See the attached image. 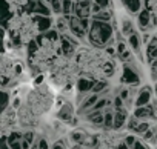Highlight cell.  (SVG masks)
<instances>
[{
	"mask_svg": "<svg viewBox=\"0 0 157 149\" xmlns=\"http://www.w3.org/2000/svg\"><path fill=\"white\" fill-rule=\"evenodd\" d=\"M62 3L63 0H49V6L54 14H62Z\"/></svg>",
	"mask_w": 157,
	"mask_h": 149,
	"instance_id": "cell-18",
	"label": "cell"
},
{
	"mask_svg": "<svg viewBox=\"0 0 157 149\" xmlns=\"http://www.w3.org/2000/svg\"><path fill=\"white\" fill-rule=\"evenodd\" d=\"M140 123V118H137L136 115H131L129 118H128V123H126V128L129 129V131H134L136 128H137V125Z\"/></svg>",
	"mask_w": 157,
	"mask_h": 149,
	"instance_id": "cell-20",
	"label": "cell"
},
{
	"mask_svg": "<svg viewBox=\"0 0 157 149\" xmlns=\"http://www.w3.org/2000/svg\"><path fill=\"white\" fill-rule=\"evenodd\" d=\"M128 45H129L131 51H134L136 54H140L142 46H143V40H142L140 34H139V32H134L132 35H129V37H128Z\"/></svg>",
	"mask_w": 157,
	"mask_h": 149,
	"instance_id": "cell-11",
	"label": "cell"
},
{
	"mask_svg": "<svg viewBox=\"0 0 157 149\" xmlns=\"http://www.w3.org/2000/svg\"><path fill=\"white\" fill-rule=\"evenodd\" d=\"M8 105H10V92L6 89H3V102H2V112H5L8 109Z\"/></svg>",
	"mask_w": 157,
	"mask_h": 149,
	"instance_id": "cell-21",
	"label": "cell"
},
{
	"mask_svg": "<svg viewBox=\"0 0 157 149\" xmlns=\"http://www.w3.org/2000/svg\"><path fill=\"white\" fill-rule=\"evenodd\" d=\"M72 6H74V0H63V3H62V14L65 17L71 16L72 14Z\"/></svg>",
	"mask_w": 157,
	"mask_h": 149,
	"instance_id": "cell-15",
	"label": "cell"
},
{
	"mask_svg": "<svg viewBox=\"0 0 157 149\" xmlns=\"http://www.w3.org/2000/svg\"><path fill=\"white\" fill-rule=\"evenodd\" d=\"M151 100H152V89H151L149 86H143V88L139 91V94H137V97H136V100H134V106H136V108H139V106H146V105L151 103Z\"/></svg>",
	"mask_w": 157,
	"mask_h": 149,
	"instance_id": "cell-6",
	"label": "cell"
},
{
	"mask_svg": "<svg viewBox=\"0 0 157 149\" xmlns=\"http://www.w3.org/2000/svg\"><path fill=\"white\" fill-rule=\"evenodd\" d=\"M105 89H108V83L105 82V80H96V83H94V88H93V92L94 94H102Z\"/></svg>",
	"mask_w": 157,
	"mask_h": 149,
	"instance_id": "cell-16",
	"label": "cell"
},
{
	"mask_svg": "<svg viewBox=\"0 0 157 149\" xmlns=\"http://www.w3.org/2000/svg\"><path fill=\"white\" fill-rule=\"evenodd\" d=\"M137 118L140 120H148L149 117H154V108L151 105H146V106H139L134 109V114Z\"/></svg>",
	"mask_w": 157,
	"mask_h": 149,
	"instance_id": "cell-10",
	"label": "cell"
},
{
	"mask_svg": "<svg viewBox=\"0 0 157 149\" xmlns=\"http://www.w3.org/2000/svg\"><path fill=\"white\" fill-rule=\"evenodd\" d=\"M96 3H99L103 8H111V0H94Z\"/></svg>",
	"mask_w": 157,
	"mask_h": 149,
	"instance_id": "cell-27",
	"label": "cell"
},
{
	"mask_svg": "<svg viewBox=\"0 0 157 149\" xmlns=\"http://www.w3.org/2000/svg\"><path fill=\"white\" fill-rule=\"evenodd\" d=\"M8 144H10L11 149H23V146H22V140H20V141H13V143H8Z\"/></svg>",
	"mask_w": 157,
	"mask_h": 149,
	"instance_id": "cell-28",
	"label": "cell"
},
{
	"mask_svg": "<svg viewBox=\"0 0 157 149\" xmlns=\"http://www.w3.org/2000/svg\"><path fill=\"white\" fill-rule=\"evenodd\" d=\"M113 34L114 26L109 22H100V20H91V28L88 32V42L94 48H106L113 45Z\"/></svg>",
	"mask_w": 157,
	"mask_h": 149,
	"instance_id": "cell-1",
	"label": "cell"
},
{
	"mask_svg": "<svg viewBox=\"0 0 157 149\" xmlns=\"http://www.w3.org/2000/svg\"><path fill=\"white\" fill-rule=\"evenodd\" d=\"M131 149H149V147H148V146H146V144H145L143 141H140V140H137V141L134 143V146H132Z\"/></svg>",
	"mask_w": 157,
	"mask_h": 149,
	"instance_id": "cell-26",
	"label": "cell"
},
{
	"mask_svg": "<svg viewBox=\"0 0 157 149\" xmlns=\"http://www.w3.org/2000/svg\"><path fill=\"white\" fill-rule=\"evenodd\" d=\"M120 32H122L125 37H129V35H132V34H134V32H137V31H136L134 23H132L129 19H123V20H122V28H120Z\"/></svg>",
	"mask_w": 157,
	"mask_h": 149,
	"instance_id": "cell-12",
	"label": "cell"
},
{
	"mask_svg": "<svg viewBox=\"0 0 157 149\" xmlns=\"http://www.w3.org/2000/svg\"><path fill=\"white\" fill-rule=\"evenodd\" d=\"M93 19H94V20H100V22H111V20H113V11H111L109 8H105V9H102L100 13L93 14Z\"/></svg>",
	"mask_w": 157,
	"mask_h": 149,
	"instance_id": "cell-13",
	"label": "cell"
},
{
	"mask_svg": "<svg viewBox=\"0 0 157 149\" xmlns=\"http://www.w3.org/2000/svg\"><path fill=\"white\" fill-rule=\"evenodd\" d=\"M23 140V132H19V131H11V134L8 135V143H13V141H20Z\"/></svg>",
	"mask_w": 157,
	"mask_h": 149,
	"instance_id": "cell-19",
	"label": "cell"
},
{
	"mask_svg": "<svg viewBox=\"0 0 157 149\" xmlns=\"http://www.w3.org/2000/svg\"><path fill=\"white\" fill-rule=\"evenodd\" d=\"M2 149H11L10 144H8V137H6V135L2 137Z\"/></svg>",
	"mask_w": 157,
	"mask_h": 149,
	"instance_id": "cell-29",
	"label": "cell"
},
{
	"mask_svg": "<svg viewBox=\"0 0 157 149\" xmlns=\"http://www.w3.org/2000/svg\"><path fill=\"white\" fill-rule=\"evenodd\" d=\"M23 140H26V141H29L31 144L36 141V134L33 132V131H25L23 132Z\"/></svg>",
	"mask_w": 157,
	"mask_h": 149,
	"instance_id": "cell-22",
	"label": "cell"
},
{
	"mask_svg": "<svg viewBox=\"0 0 157 149\" xmlns=\"http://www.w3.org/2000/svg\"><path fill=\"white\" fill-rule=\"evenodd\" d=\"M126 123H128V112H126V109H125V108L116 109V112H114V126H113V129L119 131V129H122Z\"/></svg>",
	"mask_w": 157,
	"mask_h": 149,
	"instance_id": "cell-8",
	"label": "cell"
},
{
	"mask_svg": "<svg viewBox=\"0 0 157 149\" xmlns=\"http://www.w3.org/2000/svg\"><path fill=\"white\" fill-rule=\"evenodd\" d=\"M103 126L106 129H113V126H114V112H113V109H109V106L105 109V123H103Z\"/></svg>",
	"mask_w": 157,
	"mask_h": 149,
	"instance_id": "cell-14",
	"label": "cell"
},
{
	"mask_svg": "<svg viewBox=\"0 0 157 149\" xmlns=\"http://www.w3.org/2000/svg\"><path fill=\"white\" fill-rule=\"evenodd\" d=\"M149 128H151V123H149V121H142V120H140V123L137 125V128H136L132 132H134V134H139V135H143Z\"/></svg>",
	"mask_w": 157,
	"mask_h": 149,
	"instance_id": "cell-17",
	"label": "cell"
},
{
	"mask_svg": "<svg viewBox=\"0 0 157 149\" xmlns=\"http://www.w3.org/2000/svg\"><path fill=\"white\" fill-rule=\"evenodd\" d=\"M37 141H39V149H49V143H48V140L45 137L37 138Z\"/></svg>",
	"mask_w": 157,
	"mask_h": 149,
	"instance_id": "cell-24",
	"label": "cell"
},
{
	"mask_svg": "<svg viewBox=\"0 0 157 149\" xmlns=\"http://www.w3.org/2000/svg\"><path fill=\"white\" fill-rule=\"evenodd\" d=\"M120 3H122L123 9L128 14H131V16H136V14H139L143 9L142 0H120Z\"/></svg>",
	"mask_w": 157,
	"mask_h": 149,
	"instance_id": "cell-7",
	"label": "cell"
},
{
	"mask_svg": "<svg viewBox=\"0 0 157 149\" xmlns=\"http://www.w3.org/2000/svg\"><path fill=\"white\" fill-rule=\"evenodd\" d=\"M136 141H137L136 135H126V137H125V143H126V144H128L129 147H132Z\"/></svg>",
	"mask_w": 157,
	"mask_h": 149,
	"instance_id": "cell-25",
	"label": "cell"
},
{
	"mask_svg": "<svg viewBox=\"0 0 157 149\" xmlns=\"http://www.w3.org/2000/svg\"><path fill=\"white\" fill-rule=\"evenodd\" d=\"M33 22H34V25H36L37 32H40V34H43V32L49 31V29H51V26H52V20H51V17H49V16L33 14Z\"/></svg>",
	"mask_w": 157,
	"mask_h": 149,
	"instance_id": "cell-5",
	"label": "cell"
},
{
	"mask_svg": "<svg viewBox=\"0 0 157 149\" xmlns=\"http://www.w3.org/2000/svg\"><path fill=\"white\" fill-rule=\"evenodd\" d=\"M71 138H72V141H75V143H80V141L83 140V134H82L80 131H75V132L71 134Z\"/></svg>",
	"mask_w": 157,
	"mask_h": 149,
	"instance_id": "cell-23",
	"label": "cell"
},
{
	"mask_svg": "<svg viewBox=\"0 0 157 149\" xmlns=\"http://www.w3.org/2000/svg\"><path fill=\"white\" fill-rule=\"evenodd\" d=\"M137 25H139V29L142 32H146L149 29L151 25H154V19H152V13L148 9V8H143L139 14H137Z\"/></svg>",
	"mask_w": 157,
	"mask_h": 149,
	"instance_id": "cell-4",
	"label": "cell"
},
{
	"mask_svg": "<svg viewBox=\"0 0 157 149\" xmlns=\"http://www.w3.org/2000/svg\"><path fill=\"white\" fill-rule=\"evenodd\" d=\"M75 2H80V0H75Z\"/></svg>",
	"mask_w": 157,
	"mask_h": 149,
	"instance_id": "cell-32",
	"label": "cell"
},
{
	"mask_svg": "<svg viewBox=\"0 0 157 149\" xmlns=\"http://www.w3.org/2000/svg\"><path fill=\"white\" fill-rule=\"evenodd\" d=\"M52 149H65V146H63V143H62V141H57V143L52 146Z\"/></svg>",
	"mask_w": 157,
	"mask_h": 149,
	"instance_id": "cell-31",
	"label": "cell"
},
{
	"mask_svg": "<svg viewBox=\"0 0 157 149\" xmlns=\"http://www.w3.org/2000/svg\"><path fill=\"white\" fill-rule=\"evenodd\" d=\"M116 149H131V147H129V146L125 143V140H123V141H120V143L116 146Z\"/></svg>",
	"mask_w": 157,
	"mask_h": 149,
	"instance_id": "cell-30",
	"label": "cell"
},
{
	"mask_svg": "<svg viewBox=\"0 0 157 149\" xmlns=\"http://www.w3.org/2000/svg\"><path fill=\"white\" fill-rule=\"evenodd\" d=\"M120 83L129 85V86H137L140 83V74L132 66H129L126 63L123 68V72H122V77H120Z\"/></svg>",
	"mask_w": 157,
	"mask_h": 149,
	"instance_id": "cell-3",
	"label": "cell"
},
{
	"mask_svg": "<svg viewBox=\"0 0 157 149\" xmlns=\"http://www.w3.org/2000/svg\"><path fill=\"white\" fill-rule=\"evenodd\" d=\"M93 3L94 2H91V0H80V2L74 0L72 14L80 19H88L90 16H93Z\"/></svg>",
	"mask_w": 157,
	"mask_h": 149,
	"instance_id": "cell-2",
	"label": "cell"
},
{
	"mask_svg": "<svg viewBox=\"0 0 157 149\" xmlns=\"http://www.w3.org/2000/svg\"><path fill=\"white\" fill-rule=\"evenodd\" d=\"M94 83L96 80L83 76L77 80V91L80 92V94H86V92H93V88H94Z\"/></svg>",
	"mask_w": 157,
	"mask_h": 149,
	"instance_id": "cell-9",
	"label": "cell"
}]
</instances>
